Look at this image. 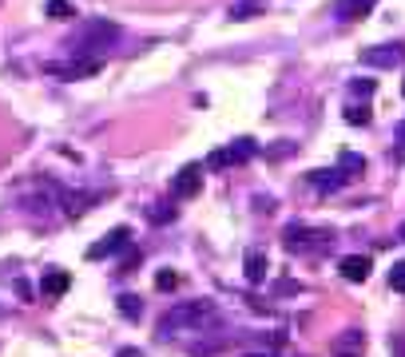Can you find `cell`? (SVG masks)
I'll return each instance as SVG.
<instances>
[{
    "label": "cell",
    "instance_id": "21",
    "mask_svg": "<svg viewBox=\"0 0 405 357\" xmlns=\"http://www.w3.org/2000/svg\"><path fill=\"white\" fill-rule=\"evenodd\" d=\"M346 124H354V127L362 124V127H366L369 124V111L366 108H346Z\"/></svg>",
    "mask_w": 405,
    "mask_h": 357
},
{
    "label": "cell",
    "instance_id": "14",
    "mask_svg": "<svg viewBox=\"0 0 405 357\" xmlns=\"http://www.w3.org/2000/svg\"><path fill=\"white\" fill-rule=\"evenodd\" d=\"M310 183L318 187V191H338L346 183V175L334 167V171H310Z\"/></svg>",
    "mask_w": 405,
    "mask_h": 357
},
{
    "label": "cell",
    "instance_id": "9",
    "mask_svg": "<svg viewBox=\"0 0 405 357\" xmlns=\"http://www.w3.org/2000/svg\"><path fill=\"white\" fill-rule=\"evenodd\" d=\"M338 270H342L346 282H366L369 270H374V262H369L366 254H346V258L338 262Z\"/></svg>",
    "mask_w": 405,
    "mask_h": 357
},
{
    "label": "cell",
    "instance_id": "1",
    "mask_svg": "<svg viewBox=\"0 0 405 357\" xmlns=\"http://www.w3.org/2000/svg\"><path fill=\"white\" fill-rule=\"evenodd\" d=\"M211 321H219V306L211 298H195V302H179L159 318V333L163 337H179V333H195Z\"/></svg>",
    "mask_w": 405,
    "mask_h": 357
},
{
    "label": "cell",
    "instance_id": "12",
    "mask_svg": "<svg viewBox=\"0 0 405 357\" xmlns=\"http://www.w3.org/2000/svg\"><path fill=\"white\" fill-rule=\"evenodd\" d=\"M52 75H64V80H80V75H96L99 72V60H76V64H64V68H48Z\"/></svg>",
    "mask_w": 405,
    "mask_h": 357
},
{
    "label": "cell",
    "instance_id": "5",
    "mask_svg": "<svg viewBox=\"0 0 405 357\" xmlns=\"http://www.w3.org/2000/svg\"><path fill=\"white\" fill-rule=\"evenodd\" d=\"M127 242H132V231H127V226H115V231H108L99 242H92V247H87V258H92V262H96V258H108V254L123 250Z\"/></svg>",
    "mask_w": 405,
    "mask_h": 357
},
{
    "label": "cell",
    "instance_id": "18",
    "mask_svg": "<svg viewBox=\"0 0 405 357\" xmlns=\"http://www.w3.org/2000/svg\"><path fill=\"white\" fill-rule=\"evenodd\" d=\"M148 219H151V222H167V219H175V207H167V203H155V207L148 210Z\"/></svg>",
    "mask_w": 405,
    "mask_h": 357
},
{
    "label": "cell",
    "instance_id": "24",
    "mask_svg": "<svg viewBox=\"0 0 405 357\" xmlns=\"http://www.w3.org/2000/svg\"><path fill=\"white\" fill-rule=\"evenodd\" d=\"M250 357H262V354H250Z\"/></svg>",
    "mask_w": 405,
    "mask_h": 357
},
{
    "label": "cell",
    "instance_id": "10",
    "mask_svg": "<svg viewBox=\"0 0 405 357\" xmlns=\"http://www.w3.org/2000/svg\"><path fill=\"white\" fill-rule=\"evenodd\" d=\"M68 286H72V274L68 270H44V278H40V294L52 302V298L68 294Z\"/></svg>",
    "mask_w": 405,
    "mask_h": 357
},
{
    "label": "cell",
    "instance_id": "3",
    "mask_svg": "<svg viewBox=\"0 0 405 357\" xmlns=\"http://www.w3.org/2000/svg\"><path fill=\"white\" fill-rule=\"evenodd\" d=\"M362 64L366 68H402L405 64V44H374V48H362Z\"/></svg>",
    "mask_w": 405,
    "mask_h": 357
},
{
    "label": "cell",
    "instance_id": "20",
    "mask_svg": "<svg viewBox=\"0 0 405 357\" xmlns=\"http://www.w3.org/2000/svg\"><path fill=\"white\" fill-rule=\"evenodd\" d=\"M390 286L397 290V294H405V262H397V266L390 270Z\"/></svg>",
    "mask_w": 405,
    "mask_h": 357
},
{
    "label": "cell",
    "instance_id": "6",
    "mask_svg": "<svg viewBox=\"0 0 405 357\" xmlns=\"http://www.w3.org/2000/svg\"><path fill=\"white\" fill-rule=\"evenodd\" d=\"M255 155V139H234L231 147H222V151H215L207 159V167H227V163H246Z\"/></svg>",
    "mask_w": 405,
    "mask_h": 357
},
{
    "label": "cell",
    "instance_id": "13",
    "mask_svg": "<svg viewBox=\"0 0 405 357\" xmlns=\"http://www.w3.org/2000/svg\"><path fill=\"white\" fill-rule=\"evenodd\" d=\"M258 13H267V0H234L231 4V20H250Z\"/></svg>",
    "mask_w": 405,
    "mask_h": 357
},
{
    "label": "cell",
    "instance_id": "23",
    "mask_svg": "<svg viewBox=\"0 0 405 357\" xmlns=\"http://www.w3.org/2000/svg\"><path fill=\"white\" fill-rule=\"evenodd\" d=\"M120 357H143L139 349H120Z\"/></svg>",
    "mask_w": 405,
    "mask_h": 357
},
{
    "label": "cell",
    "instance_id": "11",
    "mask_svg": "<svg viewBox=\"0 0 405 357\" xmlns=\"http://www.w3.org/2000/svg\"><path fill=\"white\" fill-rule=\"evenodd\" d=\"M374 4H378V0H338V4H334V16L350 24V20H362V16L374 13Z\"/></svg>",
    "mask_w": 405,
    "mask_h": 357
},
{
    "label": "cell",
    "instance_id": "17",
    "mask_svg": "<svg viewBox=\"0 0 405 357\" xmlns=\"http://www.w3.org/2000/svg\"><path fill=\"white\" fill-rule=\"evenodd\" d=\"M44 13H48L52 20H72L76 8L68 4V0H48V4H44Z\"/></svg>",
    "mask_w": 405,
    "mask_h": 357
},
{
    "label": "cell",
    "instance_id": "4",
    "mask_svg": "<svg viewBox=\"0 0 405 357\" xmlns=\"http://www.w3.org/2000/svg\"><path fill=\"white\" fill-rule=\"evenodd\" d=\"M203 175H207V167H203V163H187L183 171L171 179V195H175V198H195L199 191H203Z\"/></svg>",
    "mask_w": 405,
    "mask_h": 357
},
{
    "label": "cell",
    "instance_id": "8",
    "mask_svg": "<svg viewBox=\"0 0 405 357\" xmlns=\"http://www.w3.org/2000/svg\"><path fill=\"white\" fill-rule=\"evenodd\" d=\"M243 274H246V282H250V286L267 282V274H270V258H267V250H246V258H243Z\"/></svg>",
    "mask_w": 405,
    "mask_h": 357
},
{
    "label": "cell",
    "instance_id": "2",
    "mask_svg": "<svg viewBox=\"0 0 405 357\" xmlns=\"http://www.w3.org/2000/svg\"><path fill=\"white\" fill-rule=\"evenodd\" d=\"M120 40V28L111 24V20H84V24L76 28V36L64 40V48L72 52V56H104Z\"/></svg>",
    "mask_w": 405,
    "mask_h": 357
},
{
    "label": "cell",
    "instance_id": "22",
    "mask_svg": "<svg viewBox=\"0 0 405 357\" xmlns=\"http://www.w3.org/2000/svg\"><path fill=\"white\" fill-rule=\"evenodd\" d=\"M354 96H374V80H362V84H354Z\"/></svg>",
    "mask_w": 405,
    "mask_h": 357
},
{
    "label": "cell",
    "instance_id": "25",
    "mask_svg": "<svg viewBox=\"0 0 405 357\" xmlns=\"http://www.w3.org/2000/svg\"><path fill=\"white\" fill-rule=\"evenodd\" d=\"M402 92H405V87H402Z\"/></svg>",
    "mask_w": 405,
    "mask_h": 357
},
{
    "label": "cell",
    "instance_id": "19",
    "mask_svg": "<svg viewBox=\"0 0 405 357\" xmlns=\"http://www.w3.org/2000/svg\"><path fill=\"white\" fill-rule=\"evenodd\" d=\"M155 286H159V290H175V286H179V274H175V270H159V274H155Z\"/></svg>",
    "mask_w": 405,
    "mask_h": 357
},
{
    "label": "cell",
    "instance_id": "7",
    "mask_svg": "<svg viewBox=\"0 0 405 357\" xmlns=\"http://www.w3.org/2000/svg\"><path fill=\"white\" fill-rule=\"evenodd\" d=\"M362 349H366V333H362V330H342L330 342L334 357H362Z\"/></svg>",
    "mask_w": 405,
    "mask_h": 357
},
{
    "label": "cell",
    "instance_id": "15",
    "mask_svg": "<svg viewBox=\"0 0 405 357\" xmlns=\"http://www.w3.org/2000/svg\"><path fill=\"white\" fill-rule=\"evenodd\" d=\"M338 171H342V175H346V183H350L354 175L366 171V159H362V155H354V151H342V155H338Z\"/></svg>",
    "mask_w": 405,
    "mask_h": 357
},
{
    "label": "cell",
    "instance_id": "16",
    "mask_svg": "<svg viewBox=\"0 0 405 357\" xmlns=\"http://www.w3.org/2000/svg\"><path fill=\"white\" fill-rule=\"evenodd\" d=\"M120 314L127 321H139L143 318V302H139V294H120Z\"/></svg>",
    "mask_w": 405,
    "mask_h": 357
}]
</instances>
